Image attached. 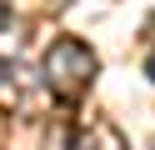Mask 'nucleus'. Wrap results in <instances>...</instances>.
Listing matches in <instances>:
<instances>
[{
  "label": "nucleus",
  "mask_w": 155,
  "mask_h": 150,
  "mask_svg": "<svg viewBox=\"0 0 155 150\" xmlns=\"http://www.w3.org/2000/svg\"><path fill=\"white\" fill-rule=\"evenodd\" d=\"M95 70H100L95 50L85 45V40H75V35H60L50 50H45V60H40V75H45V85H50L60 100H80L85 90H90Z\"/></svg>",
  "instance_id": "f257e3e1"
},
{
  "label": "nucleus",
  "mask_w": 155,
  "mask_h": 150,
  "mask_svg": "<svg viewBox=\"0 0 155 150\" xmlns=\"http://www.w3.org/2000/svg\"><path fill=\"white\" fill-rule=\"evenodd\" d=\"M10 20H15V10H10V0H0V30L10 25Z\"/></svg>",
  "instance_id": "f03ea898"
},
{
  "label": "nucleus",
  "mask_w": 155,
  "mask_h": 150,
  "mask_svg": "<svg viewBox=\"0 0 155 150\" xmlns=\"http://www.w3.org/2000/svg\"><path fill=\"white\" fill-rule=\"evenodd\" d=\"M5 80H10V60H0V85H5Z\"/></svg>",
  "instance_id": "7ed1b4c3"
},
{
  "label": "nucleus",
  "mask_w": 155,
  "mask_h": 150,
  "mask_svg": "<svg viewBox=\"0 0 155 150\" xmlns=\"http://www.w3.org/2000/svg\"><path fill=\"white\" fill-rule=\"evenodd\" d=\"M145 75H150V80H155V55H150V60H145Z\"/></svg>",
  "instance_id": "20e7f679"
}]
</instances>
